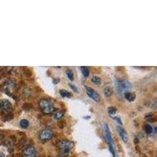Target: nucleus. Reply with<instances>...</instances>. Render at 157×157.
I'll return each instance as SVG.
<instances>
[{"label":"nucleus","instance_id":"1","mask_svg":"<svg viewBox=\"0 0 157 157\" xmlns=\"http://www.w3.org/2000/svg\"><path fill=\"white\" fill-rule=\"evenodd\" d=\"M57 146L60 151V156H67L69 155V152H71V149L74 148V143L71 141L64 139L57 143Z\"/></svg>","mask_w":157,"mask_h":157},{"label":"nucleus","instance_id":"2","mask_svg":"<svg viewBox=\"0 0 157 157\" xmlns=\"http://www.w3.org/2000/svg\"><path fill=\"white\" fill-rule=\"evenodd\" d=\"M39 106L41 111H43L44 114L49 115L54 113L55 111V108L52 102L48 99H41L39 102Z\"/></svg>","mask_w":157,"mask_h":157},{"label":"nucleus","instance_id":"3","mask_svg":"<svg viewBox=\"0 0 157 157\" xmlns=\"http://www.w3.org/2000/svg\"><path fill=\"white\" fill-rule=\"evenodd\" d=\"M116 88L119 93L125 94L126 92H128L129 90L131 88V85L127 80L119 79L116 80Z\"/></svg>","mask_w":157,"mask_h":157},{"label":"nucleus","instance_id":"4","mask_svg":"<svg viewBox=\"0 0 157 157\" xmlns=\"http://www.w3.org/2000/svg\"><path fill=\"white\" fill-rule=\"evenodd\" d=\"M54 137V133L52 131V130L50 129H43L39 132V137L41 141H46L51 139L52 137Z\"/></svg>","mask_w":157,"mask_h":157},{"label":"nucleus","instance_id":"5","mask_svg":"<svg viewBox=\"0 0 157 157\" xmlns=\"http://www.w3.org/2000/svg\"><path fill=\"white\" fill-rule=\"evenodd\" d=\"M104 128H105V138L107 142L110 146V149H111V152L113 153L115 156V151H114V148H113V144H112V138H111V132L109 130V126L107 124H105L104 125Z\"/></svg>","mask_w":157,"mask_h":157},{"label":"nucleus","instance_id":"6","mask_svg":"<svg viewBox=\"0 0 157 157\" xmlns=\"http://www.w3.org/2000/svg\"><path fill=\"white\" fill-rule=\"evenodd\" d=\"M36 156V150L33 146L29 145L25 147L22 152V157H35Z\"/></svg>","mask_w":157,"mask_h":157},{"label":"nucleus","instance_id":"7","mask_svg":"<svg viewBox=\"0 0 157 157\" xmlns=\"http://www.w3.org/2000/svg\"><path fill=\"white\" fill-rule=\"evenodd\" d=\"M85 88H86V94H88L89 97H91L92 99L95 101H100V95L96 90H94V89L88 87V86H86Z\"/></svg>","mask_w":157,"mask_h":157},{"label":"nucleus","instance_id":"8","mask_svg":"<svg viewBox=\"0 0 157 157\" xmlns=\"http://www.w3.org/2000/svg\"><path fill=\"white\" fill-rule=\"evenodd\" d=\"M12 109L11 103L8 100L6 99H3L0 100V109L1 110H4V111H9Z\"/></svg>","mask_w":157,"mask_h":157},{"label":"nucleus","instance_id":"9","mask_svg":"<svg viewBox=\"0 0 157 157\" xmlns=\"http://www.w3.org/2000/svg\"><path fill=\"white\" fill-rule=\"evenodd\" d=\"M117 130L118 132H119V134L120 135V137L122 138V140L124 141L125 143H126L128 141V136H127V133L125 130V129L122 127V126H117Z\"/></svg>","mask_w":157,"mask_h":157},{"label":"nucleus","instance_id":"10","mask_svg":"<svg viewBox=\"0 0 157 157\" xmlns=\"http://www.w3.org/2000/svg\"><path fill=\"white\" fill-rule=\"evenodd\" d=\"M15 84H16V83H15L14 80H7L6 82V85H5V87H6V93L9 91V90H11L12 89L14 88Z\"/></svg>","mask_w":157,"mask_h":157},{"label":"nucleus","instance_id":"11","mask_svg":"<svg viewBox=\"0 0 157 157\" xmlns=\"http://www.w3.org/2000/svg\"><path fill=\"white\" fill-rule=\"evenodd\" d=\"M124 94V97H125L126 99L129 101H134L135 100L136 96H135V94L134 93H131V92H126L125 94Z\"/></svg>","mask_w":157,"mask_h":157},{"label":"nucleus","instance_id":"12","mask_svg":"<svg viewBox=\"0 0 157 157\" xmlns=\"http://www.w3.org/2000/svg\"><path fill=\"white\" fill-rule=\"evenodd\" d=\"M64 111H60V110H57V111H54V118L55 120H61L63 117H64Z\"/></svg>","mask_w":157,"mask_h":157},{"label":"nucleus","instance_id":"13","mask_svg":"<svg viewBox=\"0 0 157 157\" xmlns=\"http://www.w3.org/2000/svg\"><path fill=\"white\" fill-rule=\"evenodd\" d=\"M104 93L106 97H110L113 93V90L110 86H106L105 88L104 89Z\"/></svg>","mask_w":157,"mask_h":157},{"label":"nucleus","instance_id":"14","mask_svg":"<svg viewBox=\"0 0 157 157\" xmlns=\"http://www.w3.org/2000/svg\"><path fill=\"white\" fill-rule=\"evenodd\" d=\"M80 69H81V71H82V73H83V75H84L85 77H88L89 75H90V70H89L88 68L86 67V66H82V67L80 68Z\"/></svg>","mask_w":157,"mask_h":157},{"label":"nucleus","instance_id":"15","mask_svg":"<svg viewBox=\"0 0 157 157\" xmlns=\"http://www.w3.org/2000/svg\"><path fill=\"white\" fill-rule=\"evenodd\" d=\"M145 119L148 120V121H149V122H154V121H156V116H155V115L153 114V113H152V112L146 115Z\"/></svg>","mask_w":157,"mask_h":157},{"label":"nucleus","instance_id":"16","mask_svg":"<svg viewBox=\"0 0 157 157\" xmlns=\"http://www.w3.org/2000/svg\"><path fill=\"white\" fill-rule=\"evenodd\" d=\"M60 96L63 97H71V94L70 92L67 91L65 90H60Z\"/></svg>","mask_w":157,"mask_h":157},{"label":"nucleus","instance_id":"17","mask_svg":"<svg viewBox=\"0 0 157 157\" xmlns=\"http://www.w3.org/2000/svg\"><path fill=\"white\" fill-rule=\"evenodd\" d=\"M20 126L22 127V128H27V127L29 126V120H25V119L21 120L20 121Z\"/></svg>","mask_w":157,"mask_h":157},{"label":"nucleus","instance_id":"18","mask_svg":"<svg viewBox=\"0 0 157 157\" xmlns=\"http://www.w3.org/2000/svg\"><path fill=\"white\" fill-rule=\"evenodd\" d=\"M145 130L147 134H152V130H153V129H152V126L151 125H149V124H145Z\"/></svg>","mask_w":157,"mask_h":157},{"label":"nucleus","instance_id":"19","mask_svg":"<svg viewBox=\"0 0 157 157\" xmlns=\"http://www.w3.org/2000/svg\"><path fill=\"white\" fill-rule=\"evenodd\" d=\"M92 83H94V84H100L101 83V79L98 76H97V75H94V76H93V78H92Z\"/></svg>","mask_w":157,"mask_h":157},{"label":"nucleus","instance_id":"20","mask_svg":"<svg viewBox=\"0 0 157 157\" xmlns=\"http://www.w3.org/2000/svg\"><path fill=\"white\" fill-rule=\"evenodd\" d=\"M66 74H67V75H68V77H69V80H71V81L74 80V75H73V72H72L71 70L68 69V70L66 71Z\"/></svg>","mask_w":157,"mask_h":157},{"label":"nucleus","instance_id":"21","mask_svg":"<svg viewBox=\"0 0 157 157\" xmlns=\"http://www.w3.org/2000/svg\"><path fill=\"white\" fill-rule=\"evenodd\" d=\"M116 107H113V106H111V107H109L108 108V111H109V114L114 115L116 112Z\"/></svg>","mask_w":157,"mask_h":157},{"label":"nucleus","instance_id":"22","mask_svg":"<svg viewBox=\"0 0 157 157\" xmlns=\"http://www.w3.org/2000/svg\"><path fill=\"white\" fill-rule=\"evenodd\" d=\"M114 119L115 120H116L118 121V123H120V125H122V121H121V120H120V118L119 117H114Z\"/></svg>","mask_w":157,"mask_h":157},{"label":"nucleus","instance_id":"23","mask_svg":"<svg viewBox=\"0 0 157 157\" xmlns=\"http://www.w3.org/2000/svg\"><path fill=\"white\" fill-rule=\"evenodd\" d=\"M69 85H70V86H71V88L74 90L75 91V90H77V89H76V87H75V86H73V85H72V84H69Z\"/></svg>","mask_w":157,"mask_h":157}]
</instances>
